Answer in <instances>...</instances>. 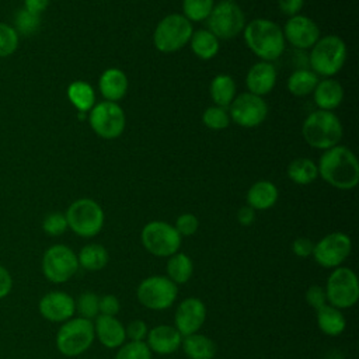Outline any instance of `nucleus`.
Wrapping results in <instances>:
<instances>
[{
    "mask_svg": "<svg viewBox=\"0 0 359 359\" xmlns=\"http://www.w3.org/2000/svg\"><path fill=\"white\" fill-rule=\"evenodd\" d=\"M306 302L310 307L314 310H318L320 307L327 304V296H325V289L318 285H313L307 289L306 292Z\"/></svg>",
    "mask_w": 359,
    "mask_h": 359,
    "instance_id": "42",
    "label": "nucleus"
},
{
    "mask_svg": "<svg viewBox=\"0 0 359 359\" xmlns=\"http://www.w3.org/2000/svg\"><path fill=\"white\" fill-rule=\"evenodd\" d=\"M283 38L297 49H309L320 39L318 25L309 17L296 14L283 27Z\"/></svg>",
    "mask_w": 359,
    "mask_h": 359,
    "instance_id": "17",
    "label": "nucleus"
},
{
    "mask_svg": "<svg viewBox=\"0 0 359 359\" xmlns=\"http://www.w3.org/2000/svg\"><path fill=\"white\" fill-rule=\"evenodd\" d=\"M181 346L189 359H213L216 355V344L203 334H191L182 337Z\"/></svg>",
    "mask_w": 359,
    "mask_h": 359,
    "instance_id": "25",
    "label": "nucleus"
},
{
    "mask_svg": "<svg viewBox=\"0 0 359 359\" xmlns=\"http://www.w3.org/2000/svg\"><path fill=\"white\" fill-rule=\"evenodd\" d=\"M313 248H314V243L307 237H297L292 243V251L299 258L310 257L313 254Z\"/></svg>",
    "mask_w": 359,
    "mask_h": 359,
    "instance_id": "45",
    "label": "nucleus"
},
{
    "mask_svg": "<svg viewBox=\"0 0 359 359\" xmlns=\"http://www.w3.org/2000/svg\"><path fill=\"white\" fill-rule=\"evenodd\" d=\"M182 335L177 331L174 325L160 324L149 330L146 337V344L151 352L158 355H170L178 351L181 346Z\"/></svg>",
    "mask_w": 359,
    "mask_h": 359,
    "instance_id": "19",
    "label": "nucleus"
},
{
    "mask_svg": "<svg viewBox=\"0 0 359 359\" xmlns=\"http://www.w3.org/2000/svg\"><path fill=\"white\" fill-rule=\"evenodd\" d=\"M237 220L241 226H250L255 220V210L251 206H241L237 210Z\"/></svg>",
    "mask_w": 359,
    "mask_h": 359,
    "instance_id": "48",
    "label": "nucleus"
},
{
    "mask_svg": "<svg viewBox=\"0 0 359 359\" xmlns=\"http://www.w3.org/2000/svg\"><path fill=\"white\" fill-rule=\"evenodd\" d=\"M318 175L317 165L314 164L313 160L300 157L293 160L287 165V177L297 185H307L313 182Z\"/></svg>",
    "mask_w": 359,
    "mask_h": 359,
    "instance_id": "33",
    "label": "nucleus"
},
{
    "mask_svg": "<svg viewBox=\"0 0 359 359\" xmlns=\"http://www.w3.org/2000/svg\"><path fill=\"white\" fill-rule=\"evenodd\" d=\"M278 188L271 181H257L247 192V202L254 210H266L278 201Z\"/></svg>",
    "mask_w": 359,
    "mask_h": 359,
    "instance_id": "24",
    "label": "nucleus"
},
{
    "mask_svg": "<svg viewBox=\"0 0 359 359\" xmlns=\"http://www.w3.org/2000/svg\"><path fill=\"white\" fill-rule=\"evenodd\" d=\"M223 1H233V0H223Z\"/></svg>",
    "mask_w": 359,
    "mask_h": 359,
    "instance_id": "50",
    "label": "nucleus"
},
{
    "mask_svg": "<svg viewBox=\"0 0 359 359\" xmlns=\"http://www.w3.org/2000/svg\"><path fill=\"white\" fill-rule=\"evenodd\" d=\"M76 311L79 313V317L93 320L100 314V296L94 292H83L76 300Z\"/></svg>",
    "mask_w": 359,
    "mask_h": 359,
    "instance_id": "36",
    "label": "nucleus"
},
{
    "mask_svg": "<svg viewBox=\"0 0 359 359\" xmlns=\"http://www.w3.org/2000/svg\"><path fill=\"white\" fill-rule=\"evenodd\" d=\"M192 52L202 60H209L219 52V39L209 29H199L192 32L189 39Z\"/></svg>",
    "mask_w": 359,
    "mask_h": 359,
    "instance_id": "30",
    "label": "nucleus"
},
{
    "mask_svg": "<svg viewBox=\"0 0 359 359\" xmlns=\"http://www.w3.org/2000/svg\"><path fill=\"white\" fill-rule=\"evenodd\" d=\"M39 27H41V15L31 13L24 7L15 13L13 28L17 31L18 35L29 36L35 34L39 29Z\"/></svg>",
    "mask_w": 359,
    "mask_h": 359,
    "instance_id": "34",
    "label": "nucleus"
},
{
    "mask_svg": "<svg viewBox=\"0 0 359 359\" xmlns=\"http://www.w3.org/2000/svg\"><path fill=\"white\" fill-rule=\"evenodd\" d=\"M38 310L39 314L48 321L65 323L74 316L76 304L70 294L62 290H52L41 297Z\"/></svg>",
    "mask_w": 359,
    "mask_h": 359,
    "instance_id": "18",
    "label": "nucleus"
},
{
    "mask_svg": "<svg viewBox=\"0 0 359 359\" xmlns=\"http://www.w3.org/2000/svg\"><path fill=\"white\" fill-rule=\"evenodd\" d=\"M42 230L52 237L62 236L67 230V220L65 213L60 212H52L45 216L42 220Z\"/></svg>",
    "mask_w": 359,
    "mask_h": 359,
    "instance_id": "40",
    "label": "nucleus"
},
{
    "mask_svg": "<svg viewBox=\"0 0 359 359\" xmlns=\"http://www.w3.org/2000/svg\"><path fill=\"white\" fill-rule=\"evenodd\" d=\"M352 241L348 234L334 231L324 236L314 244L313 257L316 262L323 268H338L351 254Z\"/></svg>",
    "mask_w": 359,
    "mask_h": 359,
    "instance_id": "14",
    "label": "nucleus"
},
{
    "mask_svg": "<svg viewBox=\"0 0 359 359\" xmlns=\"http://www.w3.org/2000/svg\"><path fill=\"white\" fill-rule=\"evenodd\" d=\"M94 324L83 317H72L65 321L56 334L57 351L69 358L84 353L94 342Z\"/></svg>",
    "mask_w": 359,
    "mask_h": 359,
    "instance_id": "5",
    "label": "nucleus"
},
{
    "mask_svg": "<svg viewBox=\"0 0 359 359\" xmlns=\"http://www.w3.org/2000/svg\"><path fill=\"white\" fill-rule=\"evenodd\" d=\"M229 109L230 119L243 128L258 126L268 115V105L265 100L251 93H243L234 97Z\"/></svg>",
    "mask_w": 359,
    "mask_h": 359,
    "instance_id": "15",
    "label": "nucleus"
},
{
    "mask_svg": "<svg viewBox=\"0 0 359 359\" xmlns=\"http://www.w3.org/2000/svg\"><path fill=\"white\" fill-rule=\"evenodd\" d=\"M244 41L248 49L264 62L278 59L285 50L282 28L266 18H257L244 27Z\"/></svg>",
    "mask_w": 359,
    "mask_h": 359,
    "instance_id": "2",
    "label": "nucleus"
},
{
    "mask_svg": "<svg viewBox=\"0 0 359 359\" xmlns=\"http://www.w3.org/2000/svg\"><path fill=\"white\" fill-rule=\"evenodd\" d=\"M100 314L115 317L121 310V302L114 294H104L100 297Z\"/></svg>",
    "mask_w": 359,
    "mask_h": 359,
    "instance_id": "44",
    "label": "nucleus"
},
{
    "mask_svg": "<svg viewBox=\"0 0 359 359\" xmlns=\"http://www.w3.org/2000/svg\"><path fill=\"white\" fill-rule=\"evenodd\" d=\"M125 332L129 341H144L147 337L149 328L143 320H133L125 327Z\"/></svg>",
    "mask_w": 359,
    "mask_h": 359,
    "instance_id": "43",
    "label": "nucleus"
},
{
    "mask_svg": "<svg viewBox=\"0 0 359 359\" xmlns=\"http://www.w3.org/2000/svg\"><path fill=\"white\" fill-rule=\"evenodd\" d=\"M178 285L164 275H153L143 279L136 290L137 300L150 310H165L175 302Z\"/></svg>",
    "mask_w": 359,
    "mask_h": 359,
    "instance_id": "11",
    "label": "nucleus"
},
{
    "mask_svg": "<svg viewBox=\"0 0 359 359\" xmlns=\"http://www.w3.org/2000/svg\"><path fill=\"white\" fill-rule=\"evenodd\" d=\"M317 311V324L323 334L328 337H338L346 327V318L342 311L331 304L320 307Z\"/></svg>",
    "mask_w": 359,
    "mask_h": 359,
    "instance_id": "26",
    "label": "nucleus"
},
{
    "mask_svg": "<svg viewBox=\"0 0 359 359\" xmlns=\"http://www.w3.org/2000/svg\"><path fill=\"white\" fill-rule=\"evenodd\" d=\"M202 121L209 129L222 130L229 126L230 116L224 108L215 105V107H209L205 109V112L202 115Z\"/></svg>",
    "mask_w": 359,
    "mask_h": 359,
    "instance_id": "38",
    "label": "nucleus"
},
{
    "mask_svg": "<svg viewBox=\"0 0 359 359\" xmlns=\"http://www.w3.org/2000/svg\"><path fill=\"white\" fill-rule=\"evenodd\" d=\"M314 102L323 111H332L342 102L344 88L334 79H325L317 83L314 88Z\"/></svg>",
    "mask_w": 359,
    "mask_h": 359,
    "instance_id": "23",
    "label": "nucleus"
},
{
    "mask_svg": "<svg viewBox=\"0 0 359 359\" xmlns=\"http://www.w3.org/2000/svg\"><path fill=\"white\" fill-rule=\"evenodd\" d=\"M303 3L304 0H278V7L283 14L293 17L302 10Z\"/></svg>",
    "mask_w": 359,
    "mask_h": 359,
    "instance_id": "46",
    "label": "nucleus"
},
{
    "mask_svg": "<svg viewBox=\"0 0 359 359\" xmlns=\"http://www.w3.org/2000/svg\"><path fill=\"white\" fill-rule=\"evenodd\" d=\"M215 7V0H184L182 10L184 17L188 18L191 22L203 21L209 17Z\"/></svg>",
    "mask_w": 359,
    "mask_h": 359,
    "instance_id": "35",
    "label": "nucleus"
},
{
    "mask_svg": "<svg viewBox=\"0 0 359 359\" xmlns=\"http://www.w3.org/2000/svg\"><path fill=\"white\" fill-rule=\"evenodd\" d=\"M181 236L172 224L161 220L149 222L140 233V240L146 251L151 255L168 258L178 252L181 247Z\"/></svg>",
    "mask_w": 359,
    "mask_h": 359,
    "instance_id": "9",
    "label": "nucleus"
},
{
    "mask_svg": "<svg viewBox=\"0 0 359 359\" xmlns=\"http://www.w3.org/2000/svg\"><path fill=\"white\" fill-rule=\"evenodd\" d=\"M165 271L168 279H171L175 285H182L191 279L194 272V264L185 252L178 251L168 257Z\"/></svg>",
    "mask_w": 359,
    "mask_h": 359,
    "instance_id": "28",
    "label": "nucleus"
},
{
    "mask_svg": "<svg viewBox=\"0 0 359 359\" xmlns=\"http://www.w3.org/2000/svg\"><path fill=\"white\" fill-rule=\"evenodd\" d=\"M346 60V45L337 35L320 38L310 50V70L316 74L331 77L337 74Z\"/></svg>",
    "mask_w": 359,
    "mask_h": 359,
    "instance_id": "4",
    "label": "nucleus"
},
{
    "mask_svg": "<svg viewBox=\"0 0 359 359\" xmlns=\"http://www.w3.org/2000/svg\"><path fill=\"white\" fill-rule=\"evenodd\" d=\"M42 273L52 283H65L73 278L79 269L76 252L65 245H50L42 257Z\"/></svg>",
    "mask_w": 359,
    "mask_h": 359,
    "instance_id": "10",
    "label": "nucleus"
},
{
    "mask_svg": "<svg viewBox=\"0 0 359 359\" xmlns=\"http://www.w3.org/2000/svg\"><path fill=\"white\" fill-rule=\"evenodd\" d=\"M49 6V0H24V8L41 15Z\"/></svg>",
    "mask_w": 359,
    "mask_h": 359,
    "instance_id": "49",
    "label": "nucleus"
},
{
    "mask_svg": "<svg viewBox=\"0 0 359 359\" xmlns=\"http://www.w3.org/2000/svg\"><path fill=\"white\" fill-rule=\"evenodd\" d=\"M98 87L105 101L116 102L122 100L128 91V77L121 69L111 67L101 74Z\"/></svg>",
    "mask_w": 359,
    "mask_h": 359,
    "instance_id": "22",
    "label": "nucleus"
},
{
    "mask_svg": "<svg viewBox=\"0 0 359 359\" xmlns=\"http://www.w3.org/2000/svg\"><path fill=\"white\" fill-rule=\"evenodd\" d=\"M327 303L337 309H349L359 299V282L356 273L346 268L338 266L330 273L325 285Z\"/></svg>",
    "mask_w": 359,
    "mask_h": 359,
    "instance_id": "8",
    "label": "nucleus"
},
{
    "mask_svg": "<svg viewBox=\"0 0 359 359\" xmlns=\"http://www.w3.org/2000/svg\"><path fill=\"white\" fill-rule=\"evenodd\" d=\"M206 320V306L198 297H187L184 299L174 316V327L182 335H191L201 330Z\"/></svg>",
    "mask_w": 359,
    "mask_h": 359,
    "instance_id": "16",
    "label": "nucleus"
},
{
    "mask_svg": "<svg viewBox=\"0 0 359 359\" xmlns=\"http://www.w3.org/2000/svg\"><path fill=\"white\" fill-rule=\"evenodd\" d=\"M276 83V69L271 62H258L247 73L245 84L248 87V93L255 95H265L272 91Z\"/></svg>",
    "mask_w": 359,
    "mask_h": 359,
    "instance_id": "21",
    "label": "nucleus"
},
{
    "mask_svg": "<svg viewBox=\"0 0 359 359\" xmlns=\"http://www.w3.org/2000/svg\"><path fill=\"white\" fill-rule=\"evenodd\" d=\"M115 359H151V351L144 341H129L118 348Z\"/></svg>",
    "mask_w": 359,
    "mask_h": 359,
    "instance_id": "37",
    "label": "nucleus"
},
{
    "mask_svg": "<svg viewBox=\"0 0 359 359\" xmlns=\"http://www.w3.org/2000/svg\"><path fill=\"white\" fill-rule=\"evenodd\" d=\"M318 175L331 187L342 191L352 189L359 181V163L353 151L345 146L327 149L317 165Z\"/></svg>",
    "mask_w": 359,
    "mask_h": 359,
    "instance_id": "1",
    "label": "nucleus"
},
{
    "mask_svg": "<svg viewBox=\"0 0 359 359\" xmlns=\"http://www.w3.org/2000/svg\"><path fill=\"white\" fill-rule=\"evenodd\" d=\"M13 287V278L3 265H0V299L6 297Z\"/></svg>",
    "mask_w": 359,
    "mask_h": 359,
    "instance_id": "47",
    "label": "nucleus"
},
{
    "mask_svg": "<svg viewBox=\"0 0 359 359\" xmlns=\"http://www.w3.org/2000/svg\"><path fill=\"white\" fill-rule=\"evenodd\" d=\"M67 227L77 236L90 238L97 236L104 226L102 208L90 198H80L70 203L66 213Z\"/></svg>",
    "mask_w": 359,
    "mask_h": 359,
    "instance_id": "7",
    "label": "nucleus"
},
{
    "mask_svg": "<svg viewBox=\"0 0 359 359\" xmlns=\"http://www.w3.org/2000/svg\"><path fill=\"white\" fill-rule=\"evenodd\" d=\"M108 259H109V255H108L107 248L104 245L95 244V243L84 245L77 255L79 266H81L90 272H97V271L104 269L108 264Z\"/></svg>",
    "mask_w": 359,
    "mask_h": 359,
    "instance_id": "27",
    "label": "nucleus"
},
{
    "mask_svg": "<svg viewBox=\"0 0 359 359\" xmlns=\"http://www.w3.org/2000/svg\"><path fill=\"white\" fill-rule=\"evenodd\" d=\"M208 28L217 39H231L245 27V17L234 1H220L209 14Z\"/></svg>",
    "mask_w": 359,
    "mask_h": 359,
    "instance_id": "12",
    "label": "nucleus"
},
{
    "mask_svg": "<svg viewBox=\"0 0 359 359\" xmlns=\"http://www.w3.org/2000/svg\"><path fill=\"white\" fill-rule=\"evenodd\" d=\"M302 135L307 144L327 150L338 144L342 137V125L332 111L317 109L303 122Z\"/></svg>",
    "mask_w": 359,
    "mask_h": 359,
    "instance_id": "3",
    "label": "nucleus"
},
{
    "mask_svg": "<svg viewBox=\"0 0 359 359\" xmlns=\"http://www.w3.org/2000/svg\"><path fill=\"white\" fill-rule=\"evenodd\" d=\"M88 122L100 137L115 139L125 129V112L116 102L102 101L90 109Z\"/></svg>",
    "mask_w": 359,
    "mask_h": 359,
    "instance_id": "13",
    "label": "nucleus"
},
{
    "mask_svg": "<svg viewBox=\"0 0 359 359\" xmlns=\"http://www.w3.org/2000/svg\"><path fill=\"white\" fill-rule=\"evenodd\" d=\"M194 32L192 22L182 14H168L156 27L153 43L163 53H174L184 48Z\"/></svg>",
    "mask_w": 359,
    "mask_h": 359,
    "instance_id": "6",
    "label": "nucleus"
},
{
    "mask_svg": "<svg viewBox=\"0 0 359 359\" xmlns=\"http://www.w3.org/2000/svg\"><path fill=\"white\" fill-rule=\"evenodd\" d=\"M18 34L6 22H0V57L13 55L18 48Z\"/></svg>",
    "mask_w": 359,
    "mask_h": 359,
    "instance_id": "39",
    "label": "nucleus"
},
{
    "mask_svg": "<svg viewBox=\"0 0 359 359\" xmlns=\"http://www.w3.org/2000/svg\"><path fill=\"white\" fill-rule=\"evenodd\" d=\"M318 83L317 74L310 69H297L287 79V90L296 97H304L314 91Z\"/></svg>",
    "mask_w": 359,
    "mask_h": 359,
    "instance_id": "32",
    "label": "nucleus"
},
{
    "mask_svg": "<svg viewBox=\"0 0 359 359\" xmlns=\"http://www.w3.org/2000/svg\"><path fill=\"white\" fill-rule=\"evenodd\" d=\"M67 98L74 105V108L81 114L90 112L95 101L93 87L87 81H81V80H76L69 84Z\"/></svg>",
    "mask_w": 359,
    "mask_h": 359,
    "instance_id": "29",
    "label": "nucleus"
},
{
    "mask_svg": "<svg viewBox=\"0 0 359 359\" xmlns=\"http://www.w3.org/2000/svg\"><path fill=\"white\" fill-rule=\"evenodd\" d=\"M174 227L181 237H189L196 233L199 227V220L192 213H182L177 217Z\"/></svg>",
    "mask_w": 359,
    "mask_h": 359,
    "instance_id": "41",
    "label": "nucleus"
},
{
    "mask_svg": "<svg viewBox=\"0 0 359 359\" xmlns=\"http://www.w3.org/2000/svg\"><path fill=\"white\" fill-rule=\"evenodd\" d=\"M209 91L213 102L226 109L236 97V83L229 74H217L213 77Z\"/></svg>",
    "mask_w": 359,
    "mask_h": 359,
    "instance_id": "31",
    "label": "nucleus"
},
{
    "mask_svg": "<svg viewBox=\"0 0 359 359\" xmlns=\"http://www.w3.org/2000/svg\"><path fill=\"white\" fill-rule=\"evenodd\" d=\"M93 324H94L95 338L105 348H109V349L119 348L121 345L125 344V339H126L125 325L116 317L98 314L95 317V323Z\"/></svg>",
    "mask_w": 359,
    "mask_h": 359,
    "instance_id": "20",
    "label": "nucleus"
}]
</instances>
